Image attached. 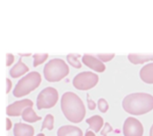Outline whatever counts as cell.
I'll use <instances>...</instances> for the list:
<instances>
[{
    "instance_id": "cell-14",
    "label": "cell",
    "mask_w": 153,
    "mask_h": 136,
    "mask_svg": "<svg viewBox=\"0 0 153 136\" xmlns=\"http://www.w3.org/2000/svg\"><path fill=\"white\" fill-rule=\"evenodd\" d=\"M140 77L146 83H153V63L145 65L141 69Z\"/></svg>"
},
{
    "instance_id": "cell-7",
    "label": "cell",
    "mask_w": 153,
    "mask_h": 136,
    "mask_svg": "<svg viewBox=\"0 0 153 136\" xmlns=\"http://www.w3.org/2000/svg\"><path fill=\"white\" fill-rule=\"evenodd\" d=\"M123 133L125 136H143V124L136 118L129 117L126 119L123 126Z\"/></svg>"
},
{
    "instance_id": "cell-20",
    "label": "cell",
    "mask_w": 153,
    "mask_h": 136,
    "mask_svg": "<svg viewBox=\"0 0 153 136\" xmlns=\"http://www.w3.org/2000/svg\"><path fill=\"white\" fill-rule=\"evenodd\" d=\"M98 107H99V109L101 112H103V113L107 112L108 109V108H109L108 101L105 99H103V98H100L99 100V101H98Z\"/></svg>"
},
{
    "instance_id": "cell-5",
    "label": "cell",
    "mask_w": 153,
    "mask_h": 136,
    "mask_svg": "<svg viewBox=\"0 0 153 136\" xmlns=\"http://www.w3.org/2000/svg\"><path fill=\"white\" fill-rule=\"evenodd\" d=\"M58 100V91L54 87H47L43 89L37 97V108L38 109H51Z\"/></svg>"
},
{
    "instance_id": "cell-8",
    "label": "cell",
    "mask_w": 153,
    "mask_h": 136,
    "mask_svg": "<svg viewBox=\"0 0 153 136\" xmlns=\"http://www.w3.org/2000/svg\"><path fill=\"white\" fill-rule=\"evenodd\" d=\"M32 106H33V102L29 99L17 100L8 105V107L6 108V115H8L9 117H19L22 115V111L25 109Z\"/></svg>"
},
{
    "instance_id": "cell-17",
    "label": "cell",
    "mask_w": 153,
    "mask_h": 136,
    "mask_svg": "<svg viewBox=\"0 0 153 136\" xmlns=\"http://www.w3.org/2000/svg\"><path fill=\"white\" fill-rule=\"evenodd\" d=\"M48 57V53H37L33 55V66L36 67L40 64L44 63Z\"/></svg>"
},
{
    "instance_id": "cell-12",
    "label": "cell",
    "mask_w": 153,
    "mask_h": 136,
    "mask_svg": "<svg viewBox=\"0 0 153 136\" xmlns=\"http://www.w3.org/2000/svg\"><path fill=\"white\" fill-rule=\"evenodd\" d=\"M57 136H83L82 129L74 126H63L57 130Z\"/></svg>"
},
{
    "instance_id": "cell-6",
    "label": "cell",
    "mask_w": 153,
    "mask_h": 136,
    "mask_svg": "<svg viewBox=\"0 0 153 136\" xmlns=\"http://www.w3.org/2000/svg\"><path fill=\"white\" fill-rule=\"evenodd\" d=\"M99 82V76L92 72H82L74 76L73 80V85L74 88L80 91H87L94 86Z\"/></svg>"
},
{
    "instance_id": "cell-29",
    "label": "cell",
    "mask_w": 153,
    "mask_h": 136,
    "mask_svg": "<svg viewBox=\"0 0 153 136\" xmlns=\"http://www.w3.org/2000/svg\"><path fill=\"white\" fill-rule=\"evenodd\" d=\"M150 136H153V125L151 127V130H150Z\"/></svg>"
},
{
    "instance_id": "cell-23",
    "label": "cell",
    "mask_w": 153,
    "mask_h": 136,
    "mask_svg": "<svg viewBox=\"0 0 153 136\" xmlns=\"http://www.w3.org/2000/svg\"><path fill=\"white\" fill-rule=\"evenodd\" d=\"M14 61V56L11 53H7L6 54V65L9 66L11 65Z\"/></svg>"
},
{
    "instance_id": "cell-3",
    "label": "cell",
    "mask_w": 153,
    "mask_h": 136,
    "mask_svg": "<svg viewBox=\"0 0 153 136\" xmlns=\"http://www.w3.org/2000/svg\"><path fill=\"white\" fill-rule=\"evenodd\" d=\"M43 74L48 82H59L69 74V66L64 59L53 58L45 65Z\"/></svg>"
},
{
    "instance_id": "cell-19",
    "label": "cell",
    "mask_w": 153,
    "mask_h": 136,
    "mask_svg": "<svg viewBox=\"0 0 153 136\" xmlns=\"http://www.w3.org/2000/svg\"><path fill=\"white\" fill-rule=\"evenodd\" d=\"M78 56H79V55H75V54H68L66 56L68 63L75 68H81L82 67V64L79 61Z\"/></svg>"
},
{
    "instance_id": "cell-22",
    "label": "cell",
    "mask_w": 153,
    "mask_h": 136,
    "mask_svg": "<svg viewBox=\"0 0 153 136\" xmlns=\"http://www.w3.org/2000/svg\"><path fill=\"white\" fill-rule=\"evenodd\" d=\"M112 131V126L108 124V123H106L105 126H104V128L102 129L101 131V135L102 136H107L108 133H110Z\"/></svg>"
},
{
    "instance_id": "cell-11",
    "label": "cell",
    "mask_w": 153,
    "mask_h": 136,
    "mask_svg": "<svg viewBox=\"0 0 153 136\" xmlns=\"http://www.w3.org/2000/svg\"><path fill=\"white\" fill-rule=\"evenodd\" d=\"M29 66H27L23 62H22V56L19 58L18 62L10 69V75L13 78H18L22 75H23L24 74H26L27 72H29Z\"/></svg>"
},
{
    "instance_id": "cell-21",
    "label": "cell",
    "mask_w": 153,
    "mask_h": 136,
    "mask_svg": "<svg viewBox=\"0 0 153 136\" xmlns=\"http://www.w3.org/2000/svg\"><path fill=\"white\" fill-rule=\"evenodd\" d=\"M97 56L99 59H100L102 62H108L111 60L115 56V53H107V54H98Z\"/></svg>"
},
{
    "instance_id": "cell-16",
    "label": "cell",
    "mask_w": 153,
    "mask_h": 136,
    "mask_svg": "<svg viewBox=\"0 0 153 136\" xmlns=\"http://www.w3.org/2000/svg\"><path fill=\"white\" fill-rule=\"evenodd\" d=\"M22 117L23 121L28 122V123H35L41 119V117L39 116H38L36 114V112L33 110L32 107L25 109L22 113Z\"/></svg>"
},
{
    "instance_id": "cell-24",
    "label": "cell",
    "mask_w": 153,
    "mask_h": 136,
    "mask_svg": "<svg viewBox=\"0 0 153 136\" xmlns=\"http://www.w3.org/2000/svg\"><path fill=\"white\" fill-rule=\"evenodd\" d=\"M87 102H88V107L91 110H93L96 108V103L90 98L89 94H87Z\"/></svg>"
},
{
    "instance_id": "cell-13",
    "label": "cell",
    "mask_w": 153,
    "mask_h": 136,
    "mask_svg": "<svg viewBox=\"0 0 153 136\" xmlns=\"http://www.w3.org/2000/svg\"><path fill=\"white\" fill-rule=\"evenodd\" d=\"M128 59L130 60V62H132L134 65H140V64H143L146 61H150L153 60V53L151 54H137V53H131L128 55Z\"/></svg>"
},
{
    "instance_id": "cell-10",
    "label": "cell",
    "mask_w": 153,
    "mask_h": 136,
    "mask_svg": "<svg viewBox=\"0 0 153 136\" xmlns=\"http://www.w3.org/2000/svg\"><path fill=\"white\" fill-rule=\"evenodd\" d=\"M13 135L14 136H33L34 128L24 123H16L13 126Z\"/></svg>"
},
{
    "instance_id": "cell-2",
    "label": "cell",
    "mask_w": 153,
    "mask_h": 136,
    "mask_svg": "<svg viewBox=\"0 0 153 136\" xmlns=\"http://www.w3.org/2000/svg\"><path fill=\"white\" fill-rule=\"evenodd\" d=\"M122 106L131 115H143L153 109V96L145 92H135L126 96Z\"/></svg>"
},
{
    "instance_id": "cell-4",
    "label": "cell",
    "mask_w": 153,
    "mask_h": 136,
    "mask_svg": "<svg viewBox=\"0 0 153 136\" xmlns=\"http://www.w3.org/2000/svg\"><path fill=\"white\" fill-rule=\"evenodd\" d=\"M41 82V75L39 72H30L23 76L15 85L13 94L16 98L23 97L36 90Z\"/></svg>"
},
{
    "instance_id": "cell-25",
    "label": "cell",
    "mask_w": 153,
    "mask_h": 136,
    "mask_svg": "<svg viewBox=\"0 0 153 136\" xmlns=\"http://www.w3.org/2000/svg\"><path fill=\"white\" fill-rule=\"evenodd\" d=\"M12 82H11V80L10 79H8V78H6V93H9V91H11V89H12Z\"/></svg>"
},
{
    "instance_id": "cell-15",
    "label": "cell",
    "mask_w": 153,
    "mask_h": 136,
    "mask_svg": "<svg viewBox=\"0 0 153 136\" xmlns=\"http://www.w3.org/2000/svg\"><path fill=\"white\" fill-rule=\"evenodd\" d=\"M87 124H89L90 126V128L91 130H93L94 132L98 133L100 132V130L102 128L103 126V123H104V120L103 118L100 117V116H93V117H89L87 120H86Z\"/></svg>"
},
{
    "instance_id": "cell-1",
    "label": "cell",
    "mask_w": 153,
    "mask_h": 136,
    "mask_svg": "<svg viewBox=\"0 0 153 136\" xmlns=\"http://www.w3.org/2000/svg\"><path fill=\"white\" fill-rule=\"evenodd\" d=\"M61 109L67 120L80 123L85 117L86 109L81 98L73 91H66L61 98Z\"/></svg>"
},
{
    "instance_id": "cell-28",
    "label": "cell",
    "mask_w": 153,
    "mask_h": 136,
    "mask_svg": "<svg viewBox=\"0 0 153 136\" xmlns=\"http://www.w3.org/2000/svg\"><path fill=\"white\" fill-rule=\"evenodd\" d=\"M19 55H20L21 56H30L31 54H30V53H28V54H22V53H19Z\"/></svg>"
},
{
    "instance_id": "cell-18",
    "label": "cell",
    "mask_w": 153,
    "mask_h": 136,
    "mask_svg": "<svg viewBox=\"0 0 153 136\" xmlns=\"http://www.w3.org/2000/svg\"><path fill=\"white\" fill-rule=\"evenodd\" d=\"M45 128H47L48 130H52L54 128V117H53V115L48 114L45 117L44 121H43L42 126H41V130H43Z\"/></svg>"
},
{
    "instance_id": "cell-9",
    "label": "cell",
    "mask_w": 153,
    "mask_h": 136,
    "mask_svg": "<svg viewBox=\"0 0 153 136\" xmlns=\"http://www.w3.org/2000/svg\"><path fill=\"white\" fill-rule=\"evenodd\" d=\"M82 62L84 65H86L87 66H89L90 68L93 69L96 72L102 73L106 69L104 63L100 59H99L98 57H96L92 55H90V54H84L83 55Z\"/></svg>"
},
{
    "instance_id": "cell-27",
    "label": "cell",
    "mask_w": 153,
    "mask_h": 136,
    "mask_svg": "<svg viewBox=\"0 0 153 136\" xmlns=\"http://www.w3.org/2000/svg\"><path fill=\"white\" fill-rule=\"evenodd\" d=\"M85 136H96L95 134L92 132V131H87L86 134H85Z\"/></svg>"
},
{
    "instance_id": "cell-26",
    "label": "cell",
    "mask_w": 153,
    "mask_h": 136,
    "mask_svg": "<svg viewBox=\"0 0 153 136\" xmlns=\"http://www.w3.org/2000/svg\"><path fill=\"white\" fill-rule=\"evenodd\" d=\"M12 126H13L12 121H11L9 118H6V130H7V131H9V130L12 128Z\"/></svg>"
},
{
    "instance_id": "cell-30",
    "label": "cell",
    "mask_w": 153,
    "mask_h": 136,
    "mask_svg": "<svg viewBox=\"0 0 153 136\" xmlns=\"http://www.w3.org/2000/svg\"><path fill=\"white\" fill-rule=\"evenodd\" d=\"M37 136H45V135H44V134H41V133H40V134H39V135H38Z\"/></svg>"
}]
</instances>
